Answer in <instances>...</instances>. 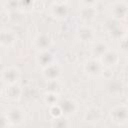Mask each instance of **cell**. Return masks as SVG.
<instances>
[{
	"mask_svg": "<svg viewBox=\"0 0 128 128\" xmlns=\"http://www.w3.org/2000/svg\"><path fill=\"white\" fill-rule=\"evenodd\" d=\"M53 126H56V127H67V126H69V123L64 118V116L62 115L60 117L54 118V120H53Z\"/></svg>",
	"mask_w": 128,
	"mask_h": 128,
	"instance_id": "21",
	"label": "cell"
},
{
	"mask_svg": "<svg viewBox=\"0 0 128 128\" xmlns=\"http://www.w3.org/2000/svg\"><path fill=\"white\" fill-rule=\"evenodd\" d=\"M107 88H108V91L110 94L117 95V94H121V92L123 90V84L119 80H111L109 82Z\"/></svg>",
	"mask_w": 128,
	"mask_h": 128,
	"instance_id": "19",
	"label": "cell"
},
{
	"mask_svg": "<svg viewBox=\"0 0 128 128\" xmlns=\"http://www.w3.org/2000/svg\"><path fill=\"white\" fill-rule=\"evenodd\" d=\"M9 121L6 117V115H0V127H7L9 126Z\"/></svg>",
	"mask_w": 128,
	"mask_h": 128,
	"instance_id": "25",
	"label": "cell"
},
{
	"mask_svg": "<svg viewBox=\"0 0 128 128\" xmlns=\"http://www.w3.org/2000/svg\"><path fill=\"white\" fill-rule=\"evenodd\" d=\"M36 61L42 68H44V67L48 66L49 64L53 63L54 58H53V55L51 52H49L48 50H45V51H39V53L36 57Z\"/></svg>",
	"mask_w": 128,
	"mask_h": 128,
	"instance_id": "15",
	"label": "cell"
},
{
	"mask_svg": "<svg viewBox=\"0 0 128 128\" xmlns=\"http://www.w3.org/2000/svg\"><path fill=\"white\" fill-rule=\"evenodd\" d=\"M58 106L61 110V113L65 117H70L74 115L78 110V105L75 100L70 98L60 99L58 102Z\"/></svg>",
	"mask_w": 128,
	"mask_h": 128,
	"instance_id": "4",
	"label": "cell"
},
{
	"mask_svg": "<svg viewBox=\"0 0 128 128\" xmlns=\"http://www.w3.org/2000/svg\"><path fill=\"white\" fill-rule=\"evenodd\" d=\"M6 6L9 10H16L20 7V0H7Z\"/></svg>",
	"mask_w": 128,
	"mask_h": 128,
	"instance_id": "23",
	"label": "cell"
},
{
	"mask_svg": "<svg viewBox=\"0 0 128 128\" xmlns=\"http://www.w3.org/2000/svg\"><path fill=\"white\" fill-rule=\"evenodd\" d=\"M69 9L66 3L55 2L50 7V14L57 20H63L68 16Z\"/></svg>",
	"mask_w": 128,
	"mask_h": 128,
	"instance_id": "8",
	"label": "cell"
},
{
	"mask_svg": "<svg viewBox=\"0 0 128 128\" xmlns=\"http://www.w3.org/2000/svg\"><path fill=\"white\" fill-rule=\"evenodd\" d=\"M127 8H128V6H127L126 2H124V1L115 2L111 7L112 18H114L118 21L124 20L127 16Z\"/></svg>",
	"mask_w": 128,
	"mask_h": 128,
	"instance_id": "9",
	"label": "cell"
},
{
	"mask_svg": "<svg viewBox=\"0 0 128 128\" xmlns=\"http://www.w3.org/2000/svg\"><path fill=\"white\" fill-rule=\"evenodd\" d=\"M84 71L90 77H99L100 75H102V73L104 71V66L102 65L100 60L92 58L85 62Z\"/></svg>",
	"mask_w": 128,
	"mask_h": 128,
	"instance_id": "3",
	"label": "cell"
},
{
	"mask_svg": "<svg viewBox=\"0 0 128 128\" xmlns=\"http://www.w3.org/2000/svg\"><path fill=\"white\" fill-rule=\"evenodd\" d=\"M104 26H105V29L107 30V32L110 34V36L115 39H121L123 36H125V30H124L123 26L121 25L120 21H118L114 18L108 19L105 22Z\"/></svg>",
	"mask_w": 128,
	"mask_h": 128,
	"instance_id": "1",
	"label": "cell"
},
{
	"mask_svg": "<svg viewBox=\"0 0 128 128\" xmlns=\"http://www.w3.org/2000/svg\"><path fill=\"white\" fill-rule=\"evenodd\" d=\"M108 49H109V46L107 45V43L99 41V42H96V43L93 44V46L91 48V53H92L93 56H95L97 58H100L107 52Z\"/></svg>",
	"mask_w": 128,
	"mask_h": 128,
	"instance_id": "16",
	"label": "cell"
},
{
	"mask_svg": "<svg viewBox=\"0 0 128 128\" xmlns=\"http://www.w3.org/2000/svg\"><path fill=\"white\" fill-rule=\"evenodd\" d=\"M99 59H100V62L102 63V65L106 68L115 67L120 61L119 54L115 50H110V49H108L107 52Z\"/></svg>",
	"mask_w": 128,
	"mask_h": 128,
	"instance_id": "7",
	"label": "cell"
},
{
	"mask_svg": "<svg viewBox=\"0 0 128 128\" xmlns=\"http://www.w3.org/2000/svg\"><path fill=\"white\" fill-rule=\"evenodd\" d=\"M77 39L83 43H91L96 37L95 30L90 26H81L77 30Z\"/></svg>",
	"mask_w": 128,
	"mask_h": 128,
	"instance_id": "6",
	"label": "cell"
},
{
	"mask_svg": "<svg viewBox=\"0 0 128 128\" xmlns=\"http://www.w3.org/2000/svg\"><path fill=\"white\" fill-rule=\"evenodd\" d=\"M43 76L47 81L58 80L61 76V68L56 63H51L48 66L43 68Z\"/></svg>",
	"mask_w": 128,
	"mask_h": 128,
	"instance_id": "11",
	"label": "cell"
},
{
	"mask_svg": "<svg viewBox=\"0 0 128 128\" xmlns=\"http://www.w3.org/2000/svg\"><path fill=\"white\" fill-rule=\"evenodd\" d=\"M21 93H22V90L16 83L9 84V86L6 89V95L11 100H18L21 96Z\"/></svg>",
	"mask_w": 128,
	"mask_h": 128,
	"instance_id": "17",
	"label": "cell"
},
{
	"mask_svg": "<svg viewBox=\"0 0 128 128\" xmlns=\"http://www.w3.org/2000/svg\"><path fill=\"white\" fill-rule=\"evenodd\" d=\"M16 42V35L10 30H3L0 32V45L3 47H11Z\"/></svg>",
	"mask_w": 128,
	"mask_h": 128,
	"instance_id": "13",
	"label": "cell"
},
{
	"mask_svg": "<svg viewBox=\"0 0 128 128\" xmlns=\"http://www.w3.org/2000/svg\"><path fill=\"white\" fill-rule=\"evenodd\" d=\"M98 0H81V3L83 6H95Z\"/></svg>",
	"mask_w": 128,
	"mask_h": 128,
	"instance_id": "26",
	"label": "cell"
},
{
	"mask_svg": "<svg viewBox=\"0 0 128 128\" xmlns=\"http://www.w3.org/2000/svg\"><path fill=\"white\" fill-rule=\"evenodd\" d=\"M50 114H51V116L53 118H57V117L62 116V113H61V110H60L58 104L50 106Z\"/></svg>",
	"mask_w": 128,
	"mask_h": 128,
	"instance_id": "22",
	"label": "cell"
},
{
	"mask_svg": "<svg viewBox=\"0 0 128 128\" xmlns=\"http://www.w3.org/2000/svg\"><path fill=\"white\" fill-rule=\"evenodd\" d=\"M6 117L9 121L10 125H19L24 121L25 115H24L23 110H21L20 108L14 107V108H11L7 112Z\"/></svg>",
	"mask_w": 128,
	"mask_h": 128,
	"instance_id": "12",
	"label": "cell"
},
{
	"mask_svg": "<svg viewBox=\"0 0 128 128\" xmlns=\"http://www.w3.org/2000/svg\"><path fill=\"white\" fill-rule=\"evenodd\" d=\"M20 7L31 9L33 7V0H20Z\"/></svg>",
	"mask_w": 128,
	"mask_h": 128,
	"instance_id": "24",
	"label": "cell"
},
{
	"mask_svg": "<svg viewBox=\"0 0 128 128\" xmlns=\"http://www.w3.org/2000/svg\"><path fill=\"white\" fill-rule=\"evenodd\" d=\"M96 16H97V10L95 6H83L79 13V17L85 22H90L94 20Z\"/></svg>",
	"mask_w": 128,
	"mask_h": 128,
	"instance_id": "14",
	"label": "cell"
},
{
	"mask_svg": "<svg viewBox=\"0 0 128 128\" xmlns=\"http://www.w3.org/2000/svg\"><path fill=\"white\" fill-rule=\"evenodd\" d=\"M1 77H2V80L6 84H8V85L9 84H14L20 78V71L17 67L9 66V67H6L2 70Z\"/></svg>",
	"mask_w": 128,
	"mask_h": 128,
	"instance_id": "5",
	"label": "cell"
},
{
	"mask_svg": "<svg viewBox=\"0 0 128 128\" xmlns=\"http://www.w3.org/2000/svg\"><path fill=\"white\" fill-rule=\"evenodd\" d=\"M60 98H59V93H56V92H51V91H48L45 96H44V102L50 107L52 105H55V104H58Z\"/></svg>",
	"mask_w": 128,
	"mask_h": 128,
	"instance_id": "20",
	"label": "cell"
},
{
	"mask_svg": "<svg viewBox=\"0 0 128 128\" xmlns=\"http://www.w3.org/2000/svg\"><path fill=\"white\" fill-rule=\"evenodd\" d=\"M52 44V39L48 34L45 33H39L35 36L33 45L38 51H45L50 48Z\"/></svg>",
	"mask_w": 128,
	"mask_h": 128,
	"instance_id": "10",
	"label": "cell"
},
{
	"mask_svg": "<svg viewBox=\"0 0 128 128\" xmlns=\"http://www.w3.org/2000/svg\"><path fill=\"white\" fill-rule=\"evenodd\" d=\"M111 120L117 125H124L128 120V109L126 105H118L111 109L110 111Z\"/></svg>",
	"mask_w": 128,
	"mask_h": 128,
	"instance_id": "2",
	"label": "cell"
},
{
	"mask_svg": "<svg viewBox=\"0 0 128 128\" xmlns=\"http://www.w3.org/2000/svg\"><path fill=\"white\" fill-rule=\"evenodd\" d=\"M68 0H55V2H58V3H66Z\"/></svg>",
	"mask_w": 128,
	"mask_h": 128,
	"instance_id": "27",
	"label": "cell"
},
{
	"mask_svg": "<svg viewBox=\"0 0 128 128\" xmlns=\"http://www.w3.org/2000/svg\"><path fill=\"white\" fill-rule=\"evenodd\" d=\"M100 116H101V113H100V110L96 107H92L90 109H88L85 113V120L87 122H90V123H95L97 121H99L100 119Z\"/></svg>",
	"mask_w": 128,
	"mask_h": 128,
	"instance_id": "18",
	"label": "cell"
}]
</instances>
